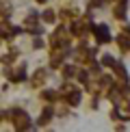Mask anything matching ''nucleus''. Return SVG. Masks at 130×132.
Here are the masks:
<instances>
[{
	"label": "nucleus",
	"mask_w": 130,
	"mask_h": 132,
	"mask_svg": "<svg viewBox=\"0 0 130 132\" xmlns=\"http://www.w3.org/2000/svg\"><path fill=\"white\" fill-rule=\"evenodd\" d=\"M76 56H78V61H83V63H93V59H95V52L93 50H80V52H76Z\"/></svg>",
	"instance_id": "nucleus-6"
},
{
	"label": "nucleus",
	"mask_w": 130,
	"mask_h": 132,
	"mask_svg": "<svg viewBox=\"0 0 130 132\" xmlns=\"http://www.w3.org/2000/svg\"><path fill=\"white\" fill-rule=\"evenodd\" d=\"M43 80H46V71H43V69H37L35 76H32V87H41Z\"/></svg>",
	"instance_id": "nucleus-12"
},
{
	"label": "nucleus",
	"mask_w": 130,
	"mask_h": 132,
	"mask_svg": "<svg viewBox=\"0 0 130 132\" xmlns=\"http://www.w3.org/2000/svg\"><path fill=\"white\" fill-rule=\"evenodd\" d=\"M100 82H102L104 87H108V85L113 82V78H111V76H102V78H100Z\"/></svg>",
	"instance_id": "nucleus-22"
},
{
	"label": "nucleus",
	"mask_w": 130,
	"mask_h": 132,
	"mask_svg": "<svg viewBox=\"0 0 130 132\" xmlns=\"http://www.w3.org/2000/svg\"><path fill=\"white\" fill-rule=\"evenodd\" d=\"M102 4V0H91V7H100Z\"/></svg>",
	"instance_id": "nucleus-26"
},
{
	"label": "nucleus",
	"mask_w": 130,
	"mask_h": 132,
	"mask_svg": "<svg viewBox=\"0 0 130 132\" xmlns=\"http://www.w3.org/2000/svg\"><path fill=\"white\" fill-rule=\"evenodd\" d=\"M74 74H76V67H72V65H65V67H63V76H65V78H72Z\"/></svg>",
	"instance_id": "nucleus-18"
},
{
	"label": "nucleus",
	"mask_w": 130,
	"mask_h": 132,
	"mask_svg": "<svg viewBox=\"0 0 130 132\" xmlns=\"http://www.w3.org/2000/svg\"><path fill=\"white\" fill-rule=\"evenodd\" d=\"M78 80L83 82V85H87V82H89V74H87L85 69H78Z\"/></svg>",
	"instance_id": "nucleus-19"
},
{
	"label": "nucleus",
	"mask_w": 130,
	"mask_h": 132,
	"mask_svg": "<svg viewBox=\"0 0 130 132\" xmlns=\"http://www.w3.org/2000/svg\"><path fill=\"white\" fill-rule=\"evenodd\" d=\"M37 20H39V15L37 13H30L28 18H26V22H24V26H26V30H30V32H35V35H39V26H37Z\"/></svg>",
	"instance_id": "nucleus-4"
},
{
	"label": "nucleus",
	"mask_w": 130,
	"mask_h": 132,
	"mask_svg": "<svg viewBox=\"0 0 130 132\" xmlns=\"http://www.w3.org/2000/svg\"><path fill=\"white\" fill-rule=\"evenodd\" d=\"M113 67H115V74H117L121 80H126V78H128V74H126V67H124L121 63H113Z\"/></svg>",
	"instance_id": "nucleus-15"
},
{
	"label": "nucleus",
	"mask_w": 130,
	"mask_h": 132,
	"mask_svg": "<svg viewBox=\"0 0 130 132\" xmlns=\"http://www.w3.org/2000/svg\"><path fill=\"white\" fill-rule=\"evenodd\" d=\"M67 54H69V50H59V48H56V50H54V54H52V61H50L52 67H59V63H61Z\"/></svg>",
	"instance_id": "nucleus-7"
},
{
	"label": "nucleus",
	"mask_w": 130,
	"mask_h": 132,
	"mask_svg": "<svg viewBox=\"0 0 130 132\" xmlns=\"http://www.w3.org/2000/svg\"><path fill=\"white\" fill-rule=\"evenodd\" d=\"M15 59H18V50H11V54L2 56V61H4V63H11V61H15Z\"/></svg>",
	"instance_id": "nucleus-21"
},
{
	"label": "nucleus",
	"mask_w": 130,
	"mask_h": 132,
	"mask_svg": "<svg viewBox=\"0 0 130 132\" xmlns=\"http://www.w3.org/2000/svg\"><path fill=\"white\" fill-rule=\"evenodd\" d=\"M11 117V121H13L15 130H30V117L26 115L22 108H13L11 113H7Z\"/></svg>",
	"instance_id": "nucleus-1"
},
{
	"label": "nucleus",
	"mask_w": 130,
	"mask_h": 132,
	"mask_svg": "<svg viewBox=\"0 0 130 132\" xmlns=\"http://www.w3.org/2000/svg\"><path fill=\"white\" fill-rule=\"evenodd\" d=\"M124 35H126L128 39H130V26H126V28H124Z\"/></svg>",
	"instance_id": "nucleus-27"
},
{
	"label": "nucleus",
	"mask_w": 130,
	"mask_h": 132,
	"mask_svg": "<svg viewBox=\"0 0 130 132\" xmlns=\"http://www.w3.org/2000/svg\"><path fill=\"white\" fill-rule=\"evenodd\" d=\"M41 97H43L46 102H50V104H52V102H56V100H59V93H56V91H50V89H46V91L41 93Z\"/></svg>",
	"instance_id": "nucleus-13"
},
{
	"label": "nucleus",
	"mask_w": 130,
	"mask_h": 132,
	"mask_svg": "<svg viewBox=\"0 0 130 132\" xmlns=\"http://www.w3.org/2000/svg\"><path fill=\"white\" fill-rule=\"evenodd\" d=\"M72 32H74V35H83V32H85V24L74 22V24H72Z\"/></svg>",
	"instance_id": "nucleus-17"
},
{
	"label": "nucleus",
	"mask_w": 130,
	"mask_h": 132,
	"mask_svg": "<svg viewBox=\"0 0 130 132\" xmlns=\"http://www.w3.org/2000/svg\"><path fill=\"white\" fill-rule=\"evenodd\" d=\"M32 48H35V50H39V48H43V41L39 39V37H37V39L32 41Z\"/></svg>",
	"instance_id": "nucleus-23"
},
{
	"label": "nucleus",
	"mask_w": 130,
	"mask_h": 132,
	"mask_svg": "<svg viewBox=\"0 0 130 132\" xmlns=\"http://www.w3.org/2000/svg\"><path fill=\"white\" fill-rule=\"evenodd\" d=\"M7 78H11L13 82H22V80H26V69L22 67L20 71H15V74H13V71H9V74H7Z\"/></svg>",
	"instance_id": "nucleus-10"
},
{
	"label": "nucleus",
	"mask_w": 130,
	"mask_h": 132,
	"mask_svg": "<svg viewBox=\"0 0 130 132\" xmlns=\"http://www.w3.org/2000/svg\"><path fill=\"white\" fill-rule=\"evenodd\" d=\"M126 4H128V0H119V2L115 4V18L117 20L126 18Z\"/></svg>",
	"instance_id": "nucleus-9"
},
{
	"label": "nucleus",
	"mask_w": 130,
	"mask_h": 132,
	"mask_svg": "<svg viewBox=\"0 0 130 132\" xmlns=\"http://www.w3.org/2000/svg\"><path fill=\"white\" fill-rule=\"evenodd\" d=\"M37 2H39V4H43V2H46V0H37Z\"/></svg>",
	"instance_id": "nucleus-28"
},
{
	"label": "nucleus",
	"mask_w": 130,
	"mask_h": 132,
	"mask_svg": "<svg viewBox=\"0 0 130 132\" xmlns=\"http://www.w3.org/2000/svg\"><path fill=\"white\" fill-rule=\"evenodd\" d=\"M52 106H46V108H43V111H41V117H39V126H46L48 121H50V117H52Z\"/></svg>",
	"instance_id": "nucleus-11"
},
{
	"label": "nucleus",
	"mask_w": 130,
	"mask_h": 132,
	"mask_svg": "<svg viewBox=\"0 0 130 132\" xmlns=\"http://www.w3.org/2000/svg\"><path fill=\"white\" fill-rule=\"evenodd\" d=\"M41 18H43V22H46V24H52V22L56 20V18H54V11H50V9H46V11H43V15H41Z\"/></svg>",
	"instance_id": "nucleus-16"
},
{
	"label": "nucleus",
	"mask_w": 130,
	"mask_h": 132,
	"mask_svg": "<svg viewBox=\"0 0 130 132\" xmlns=\"http://www.w3.org/2000/svg\"><path fill=\"white\" fill-rule=\"evenodd\" d=\"M117 43H119V48H121L124 52L130 50V39H128L126 35H119V37H117Z\"/></svg>",
	"instance_id": "nucleus-14"
},
{
	"label": "nucleus",
	"mask_w": 130,
	"mask_h": 132,
	"mask_svg": "<svg viewBox=\"0 0 130 132\" xmlns=\"http://www.w3.org/2000/svg\"><path fill=\"white\" fill-rule=\"evenodd\" d=\"M20 32H22V28H15V26H11L7 20L0 24V37H2V39H13V37H15V35H20Z\"/></svg>",
	"instance_id": "nucleus-3"
},
{
	"label": "nucleus",
	"mask_w": 130,
	"mask_h": 132,
	"mask_svg": "<svg viewBox=\"0 0 130 132\" xmlns=\"http://www.w3.org/2000/svg\"><path fill=\"white\" fill-rule=\"evenodd\" d=\"M91 30H93L95 35V41L98 43H108L111 41V35H108V26L100 24V26H91Z\"/></svg>",
	"instance_id": "nucleus-2"
},
{
	"label": "nucleus",
	"mask_w": 130,
	"mask_h": 132,
	"mask_svg": "<svg viewBox=\"0 0 130 132\" xmlns=\"http://www.w3.org/2000/svg\"><path fill=\"white\" fill-rule=\"evenodd\" d=\"M67 39H69V37H67V32H65L63 28H56V32H54V35H52V46H65V43H67Z\"/></svg>",
	"instance_id": "nucleus-5"
},
{
	"label": "nucleus",
	"mask_w": 130,
	"mask_h": 132,
	"mask_svg": "<svg viewBox=\"0 0 130 132\" xmlns=\"http://www.w3.org/2000/svg\"><path fill=\"white\" fill-rule=\"evenodd\" d=\"M113 63H115V59H113L111 54H106V56H102V65H106V67H113Z\"/></svg>",
	"instance_id": "nucleus-20"
},
{
	"label": "nucleus",
	"mask_w": 130,
	"mask_h": 132,
	"mask_svg": "<svg viewBox=\"0 0 130 132\" xmlns=\"http://www.w3.org/2000/svg\"><path fill=\"white\" fill-rule=\"evenodd\" d=\"M0 15H2V18H7V15H11V9H9V7H2V9H0Z\"/></svg>",
	"instance_id": "nucleus-24"
},
{
	"label": "nucleus",
	"mask_w": 130,
	"mask_h": 132,
	"mask_svg": "<svg viewBox=\"0 0 130 132\" xmlns=\"http://www.w3.org/2000/svg\"><path fill=\"white\" fill-rule=\"evenodd\" d=\"M67 104H69V106H78V104H80V91L78 89L67 91Z\"/></svg>",
	"instance_id": "nucleus-8"
},
{
	"label": "nucleus",
	"mask_w": 130,
	"mask_h": 132,
	"mask_svg": "<svg viewBox=\"0 0 130 132\" xmlns=\"http://www.w3.org/2000/svg\"><path fill=\"white\" fill-rule=\"evenodd\" d=\"M72 89H74V87L69 85V82H65V85H63V93H67V91H72Z\"/></svg>",
	"instance_id": "nucleus-25"
}]
</instances>
